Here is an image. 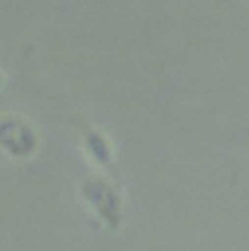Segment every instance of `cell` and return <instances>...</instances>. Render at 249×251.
Instances as JSON below:
<instances>
[{"mask_svg": "<svg viewBox=\"0 0 249 251\" xmlns=\"http://www.w3.org/2000/svg\"><path fill=\"white\" fill-rule=\"evenodd\" d=\"M80 196L92 208V213L102 220L111 232H116L124 222V205L121 193L104 176H85L80 181Z\"/></svg>", "mask_w": 249, "mask_h": 251, "instance_id": "obj_1", "label": "cell"}, {"mask_svg": "<svg viewBox=\"0 0 249 251\" xmlns=\"http://www.w3.org/2000/svg\"><path fill=\"white\" fill-rule=\"evenodd\" d=\"M39 138L25 119L20 116H0V150L15 159H27L36 152Z\"/></svg>", "mask_w": 249, "mask_h": 251, "instance_id": "obj_2", "label": "cell"}, {"mask_svg": "<svg viewBox=\"0 0 249 251\" xmlns=\"http://www.w3.org/2000/svg\"><path fill=\"white\" fill-rule=\"evenodd\" d=\"M80 135H83V148L87 150V155L92 157L94 164L109 169L111 162H114V152H111V145H109L107 135L87 124H80Z\"/></svg>", "mask_w": 249, "mask_h": 251, "instance_id": "obj_3", "label": "cell"}, {"mask_svg": "<svg viewBox=\"0 0 249 251\" xmlns=\"http://www.w3.org/2000/svg\"><path fill=\"white\" fill-rule=\"evenodd\" d=\"M0 85H2V73H0Z\"/></svg>", "mask_w": 249, "mask_h": 251, "instance_id": "obj_4", "label": "cell"}]
</instances>
